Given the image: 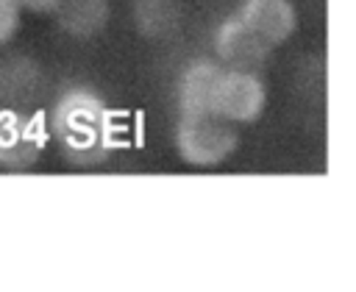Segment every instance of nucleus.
<instances>
[{"label":"nucleus","instance_id":"nucleus-2","mask_svg":"<svg viewBox=\"0 0 356 292\" xmlns=\"http://www.w3.org/2000/svg\"><path fill=\"white\" fill-rule=\"evenodd\" d=\"M239 145L234 122L222 120L214 111L206 114H181L175 131L178 156L192 167H214L222 164Z\"/></svg>","mask_w":356,"mask_h":292},{"label":"nucleus","instance_id":"nucleus-5","mask_svg":"<svg viewBox=\"0 0 356 292\" xmlns=\"http://www.w3.org/2000/svg\"><path fill=\"white\" fill-rule=\"evenodd\" d=\"M214 50H217L220 64H228L234 70H250V67L261 64L273 47L264 44L248 28V22L239 14H234V17H228L217 28V33H214Z\"/></svg>","mask_w":356,"mask_h":292},{"label":"nucleus","instance_id":"nucleus-7","mask_svg":"<svg viewBox=\"0 0 356 292\" xmlns=\"http://www.w3.org/2000/svg\"><path fill=\"white\" fill-rule=\"evenodd\" d=\"M222 67L217 61L209 58H197L192 61L178 83V103H181V114H206L214 111V95L222 78Z\"/></svg>","mask_w":356,"mask_h":292},{"label":"nucleus","instance_id":"nucleus-6","mask_svg":"<svg viewBox=\"0 0 356 292\" xmlns=\"http://www.w3.org/2000/svg\"><path fill=\"white\" fill-rule=\"evenodd\" d=\"M239 17L270 47L286 42L298 25V11L289 0H245Z\"/></svg>","mask_w":356,"mask_h":292},{"label":"nucleus","instance_id":"nucleus-10","mask_svg":"<svg viewBox=\"0 0 356 292\" xmlns=\"http://www.w3.org/2000/svg\"><path fill=\"white\" fill-rule=\"evenodd\" d=\"M134 19L147 36H167L181 25V8L175 0H139L134 8Z\"/></svg>","mask_w":356,"mask_h":292},{"label":"nucleus","instance_id":"nucleus-11","mask_svg":"<svg viewBox=\"0 0 356 292\" xmlns=\"http://www.w3.org/2000/svg\"><path fill=\"white\" fill-rule=\"evenodd\" d=\"M22 17H25V8L17 0H0V47L14 42V36L22 28Z\"/></svg>","mask_w":356,"mask_h":292},{"label":"nucleus","instance_id":"nucleus-4","mask_svg":"<svg viewBox=\"0 0 356 292\" xmlns=\"http://www.w3.org/2000/svg\"><path fill=\"white\" fill-rule=\"evenodd\" d=\"M267 103L264 83L250 72V70H234L228 67L220 78L217 95H214V114L222 120L239 125V122H253Z\"/></svg>","mask_w":356,"mask_h":292},{"label":"nucleus","instance_id":"nucleus-12","mask_svg":"<svg viewBox=\"0 0 356 292\" xmlns=\"http://www.w3.org/2000/svg\"><path fill=\"white\" fill-rule=\"evenodd\" d=\"M25 11L31 14H56V8L64 3V0H17Z\"/></svg>","mask_w":356,"mask_h":292},{"label":"nucleus","instance_id":"nucleus-1","mask_svg":"<svg viewBox=\"0 0 356 292\" xmlns=\"http://www.w3.org/2000/svg\"><path fill=\"white\" fill-rule=\"evenodd\" d=\"M50 133L70 161L95 164L106 159L111 145L108 108L97 95L86 89H70L50 111Z\"/></svg>","mask_w":356,"mask_h":292},{"label":"nucleus","instance_id":"nucleus-3","mask_svg":"<svg viewBox=\"0 0 356 292\" xmlns=\"http://www.w3.org/2000/svg\"><path fill=\"white\" fill-rule=\"evenodd\" d=\"M47 145L44 125L25 108H0V167L28 170Z\"/></svg>","mask_w":356,"mask_h":292},{"label":"nucleus","instance_id":"nucleus-9","mask_svg":"<svg viewBox=\"0 0 356 292\" xmlns=\"http://www.w3.org/2000/svg\"><path fill=\"white\" fill-rule=\"evenodd\" d=\"M111 17L108 0H64L56 8V22L75 39H89L106 28Z\"/></svg>","mask_w":356,"mask_h":292},{"label":"nucleus","instance_id":"nucleus-8","mask_svg":"<svg viewBox=\"0 0 356 292\" xmlns=\"http://www.w3.org/2000/svg\"><path fill=\"white\" fill-rule=\"evenodd\" d=\"M39 89V70L25 56L0 58V108H25Z\"/></svg>","mask_w":356,"mask_h":292}]
</instances>
